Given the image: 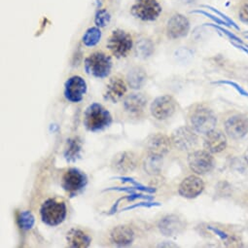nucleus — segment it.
Here are the masks:
<instances>
[{
	"mask_svg": "<svg viewBox=\"0 0 248 248\" xmlns=\"http://www.w3.org/2000/svg\"><path fill=\"white\" fill-rule=\"evenodd\" d=\"M244 158H245L246 162L248 163V148H247V150L245 151V154H244Z\"/></svg>",
	"mask_w": 248,
	"mask_h": 248,
	"instance_id": "e433bc0d",
	"label": "nucleus"
},
{
	"mask_svg": "<svg viewBox=\"0 0 248 248\" xmlns=\"http://www.w3.org/2000/svg\"><path fill=\"white\" fill-rule=\"evenodd\" d=\"M204 189V183L203 181L196 176V175H190L186 177L181 184L179 185V195L186 199H194L202 194V192Z\"/></svg>",
	"mask_w": 248,
	"mask_h": 248,
	"instance_id": "dca6fc26",
	"label": "nucleus"
},
{
	"mask_svg": "<svg viewBox=\"0 0 248 248\" xmlns=\"http://www.w3.org/2000/svg\"><path fill=\"white\" fill-rule=\"evenodd\" d=\"M202 8H206V9H208V10L212 11V12H213V13H215L217 16H219L222 20H224L227 24H229L230 26H232V27H233V28H235L236 30H238V29H239V28L235 25V23H234V22H232L229 17H227L225 14H223V13H222V12H220V11H218V10H217V9H215L214 7L209 6V5H202Z\"/></svg>",
	"mask_w": 248,
	"mask_h": 248,
	"instance_id": "c756f323",
	"label": "nucleus"
},
{
	"mask_svg": "<svg viewBox=\"0 0 248 248\" xmlns=\"http://www.w3.org/2000/svg\"><path fill=\"white\" fill-rule=\"evenodd\" d=\"M124 200H128L129 202H133L135 200H145V201H152L153 196L151 195H144V194H140V193H132L129 196L123 197Z\"/></svg>",
	"mask_w": 248,
	"mask_h": 248,
	"instance_id": "2f4dec72",
	"label": "nucleus"
},
{
	"mask_svg": "<svg viewBox=\"0 0 248 248\" xmlns=\"http://www.w3.org/2000/svg\"><path fill=\"white\" fill-rule=\"evenodd\" d=\"M111 21V15L106 9H99L94 15V24L97 28H105Z\"/></svg>",
	"mask_w": 248,
	"mask_h": 248,
	"instance_id": "bb28decb",
	"label": "nucleus"
},
{
	"mask_svg": "<svg viewBox=\"0 0 248 248\" xmlns=\"http://www.w3.org/2000/svg\"><path fill=\"white\" fill-rule=\"evenodd\" d=\"M208 26H210V27H213V28H215V29H217V30H219L220 31H222V32H224L226 35H228L232 40H236V41H239L238 39H237V37L236 36H234L233 34H232L231 32H229L228 31H226V30H224V29H222V28H219V27H216L215 25H208Z\"/></svg>",
	"mask_w": 248,
	"mask_h": 248,
	"instance_id": "f704fd0d",
	"label": "nucleus"
},
{
	"mask_svg": "<svg viewBox=\"0 0 248 248\" xmlns=\"http://www.w3.org/2000/svg\"><path fill=\"white\" fill-rule=\"evenodd\" d=\"M124 200V198H120L116 202H115V204L112 206V208L110 209V211H109V215H111V214H114L116 211H117V209H118V206H119V203H120V202H122Z\"/></svg>",
	"mask_w": 248,
	"mask_h": 248,
	"instance_id": "c9c22d12",
	"label": "nucleus"
},
{
	"mask_svg": "<svg viewBox=\"0 0 248 248\" xmlns=\"http://www.w3.org/2000/svg\"><path fill=\"white\" fill-rule=\"evenodd\" d=\"M161 232L167 236H174L185 230V222L177 215H167L158 225Z\"/></svg>",
	"mask_w": 248,
	"mask_h": 248,
	"instance_id": "f3484780",
	"label": "nucleus"
},
{
	"mask_svg": "<svg viewBox=\"0 0 248 248\" xmlns=\"http://www.w3.org/2000/svg\"><path fill=\"white\" fill-rule=\"evenodd\" d=\"M138 166V157L134 152L125 151L117 154L111 163L112 169L120 173L133 171Z\"/></svg>",
	"mask_w": 248,
	"mask_h": 248,
	"instance_id": "2eb2a0df",
	"label": "nucleus"
},
{
	"mask_svg": "<svg viewBox=\"0 0 248 248\" xmlns=\"http://www.w3.org/2000/svg\"><path fill=\"white\" fill-rule=\"evenodd\" d=\"M127 93V85L119 77H113L106 85L104 92V99L109 100L113 103L119 101Z\"/></svg>",
	"mask_w": 248,
	"mask_h": 248,
	"instance_id": "a211bd4d",
	"label": "nucleus"
},
{
	"mask_svg": "<svg viewBox=\"0 0 248 248\" xmlns=\"http://www.w3.org/2000/svg\"><path fill=\"white\" fill-rule=\"evenodd\" d=\"M87 182L88 179L84 172L77 169H69L62 176V186L66 192L73 195L82 190L87 185Z\"/></svg>",
	"mask_w": 248,
	"mask_h": 248,
	"instance_id": "9b49d317",
	"label": "nucleus"
},
{
	"mask_svg": "<svg viewBox=\"0 0 248 248\" xmlns=\"http://www.w3.org/2000/svg\"><path fill=\"white\" fill-rule=\"evenodd\" d=\"M191 13H192V14H200V15H203V16H205V17H207V18L211 19L212 21H214L215 23H217V24H219V25H224V26H226V25H227V23H226L224 20L219 19L217 16L215 17L214 15H211V14H209V13H207V12L203 11V10H195V11H192Z\"/></svg>",
	"mask_w": 248,
	"mask_h": 248,
	"instance_id": "473e14b6",
	"label": "nucleus"
},
{
	"mask_svg": "<svg viewBox=\"0 0 248 248\" xmlns=\"http://www.w3.org/2000/svg\"><path fill=\"white\" fill-rule=\"evenodd\" d=\"M82 141L79 138H72L67 140L64 150V158L67 163H74L81 157Z\"/></svg>",
	"mask_w": 248,
	"mask_h": 248,
	"instance_id": "5701e85b",
	"label": "nucleus"
},
{
	"mask_svg": "<svg viewBox=\"0 0 248 248\" xmlns=\"http://www.w3.org/2000/svg\"><path fill=\"white\" fill-rule=\"evenodd\" d=\"M171 144V140L169 137L163 134H155L148 138L146 141V149L148 155L163 158L170 152Z\"/></svg>",
	"mask_w": 248,
	"mask_h": 248,
	"instance_id": "f8f14e48",
	"label": "nucleus"
},
{
	"mask_svg": "<svg viewBox=\"0 0 248 248\" xmlns=\"http://www.w3.org/2000/svg\"><path fill=\"white\" fill-rule=\"evenodd\" d=\"M147 105V98L142 93H131L124 101V109L132 115L143 112Z\"/></svg>",
	"mask_w": 248,
	"mask_h": 248,
	"instance_id": "412c9836",
	"label": "nucleus"
},
{
	"mask_svg": "<svg viewBox=\"0 0 248 248\" xmlns=\"http://www.w3.org/2000/svg\"><path fill=\"white\" fill-rule=\"evenodd\" d=\"M161 203L160 202H151L150 201H146V202H140V203H136V204H133V205H129L125 208H123L122 211H128V210H133L135 208H138V207H152V206H160Z\"/></svg>",
	"mask_w": 248,
	"mask_h": 248,
	"instance_id": "7c9ffc66",
	"label": "nucleus"
},
{
	"mask_svg": "<svg viewBox=\"0 0 248 248\" xmlns=\"http://www.w3.org/2000/svg\"><path fill=\"white\" fill-rule=\"evenodd\" d=\"M66 239L68 245L74 248H86L92 242L91 236L79 229H71L66 234Z\"/></svg>",
	"mask_w": 248,
	"mask_h": 248,
	"instance_id": "4be33fe9",
	"label": "nucleus"
},
{
	"mask_svg": "<svg viewBox=\"0 0 248 248\" xmlns=\"http://www.w3.org/2000/svg\"><path fill=\"white\" fill-rule=\"evenodd\" d=\"M106 46L113 56L118 59L126 58L134 47V40L130 33L123 30L113 31L109 36Z\"/></svg>",
	"mask_w": 248,
	"mask_h": 248,
	"instance_id": "20e7f679",
	"label": "nucleus"
},
{
	"mask_svg": "<svg viewBox=\"0 0 248 248\" xmlns=\"http://www.w3.org/2000/svg\"><path fill=\"white\" fill-rule=\"evenodd\" d=\"M161 162H162L161 157L148 155V160L145 163V170H147L148 173L150 174L159 173V170L161 168Z\"/></svg>",
	"mask_w": 248,
	"mask_h": 248,
	"instance_id": "c85d7f7f",
	"label": "nucleus"
},
{
	"mask_svg": "<svg viewBox=\"0 0 248 248\" xmlns=\"http://www.w3.org/2000/svg\"><path fill=\"white\" fill-rule=\"evenodd\" d=\"M84 126L93 133L108 128L112 123V115L99 103H92L84 113Z\"/></svg>",
	"mask_w": 248,
	"mask_h": 248,
	"instance_id": "f257e3e1",
	"label": "nucleus"
},
{
	"mask_svg": "<svg viewBox=\"0 0 248 248\" xmlns=\"http://www.w3.org/2000/svg\"><path fill=\"white\" fill-rule=\"evenodd\" d=\"M239 19L248 25V4H244L240 9H239Z\"/></svg>",
	"mask_w": 248,
	"mask_h": 248,
	"instance_id": "72a5a7b5",
	"label": "nucleus"
},
{
	"mask_svg": "<svg viewBox=\"0 0 248 248\" xmlns=\"http://www.w3.org/2000/svg\"><path fill=\"white\" fill-rule=\"evenodd\" d=\"M112 65L111 58L103 52L93 53L85 60L86 73L98 79H103L109 76Z\"/></svg>",
	"mask_w": 248,
	"mask_h": 248,
	"instance_id": "39448f33",
	"label": "nucleus"
},
{
	"mask_svg": "<svg viewBox=\"0 0 248 248\" xmlns=\"http://www.w3.org/2000/svg\"><path fill=\"white\" fill-rule=\"evenodd\" d=\"M225 130L228 136L233 140L243 138L248 133V118L242 115L230 117L225 123Z\"/></svg>",
	"mask_w": 248,
	"mask_h": 248,
	"instance_id": "4468645a",
	"label": "nucleus"
},
{
	"mask_svg": "<svg viewBox=\"0 0 248 248\" xmlns=\"http://www.w3.org/2000/svg\"><path fill=\"white\" fill-rule=\"evenodd\" d=\"M87 91L88 85L81 76H72L64 83V97L69 102L78 103L82 101Z\"/></svg>",
	"mask_w": 248,
	"mask_h": 248,
	"instance_id": "9d476101",
	"label": "nucleus"
},
{
	"mask_svg": "<svg viewBox=\"0 0 248 248\" xmlns=\"http://www.w3.org/2000/svg\"><path fill=\"white\" fill-rule=\"evenodd\" d=\"M188 164L191 170L197 174H205L214 168V158L211 153L203 150L192 152L188 156Z\"/></svg>",
	"mask_w": 248,
	"mask_h": 248,
	"instance_id": "6e6552de",
	"label": "nucleus"
},
{
	"mask_svg": "<svg viewBox=\"0 0 248 248\" xmlns=\"http://www.w3.org/2000/svg\"><path fill=\"white\" fill-rule=\"evenodd\" d=\"M190 31V23L186 17L181 14H174L168 21L167 34L170 39L185 37Z\"/></svg>",
	"mask_w": 248,
	"mask_h": 248,
	"instance_id": "ddd939ff",
	"label": "nucleus"
},
{
	"mask_svg": "<svg viewBox=\"0 0 248 248\" xmlns=\"http://www.w3.org/2000/svg\"><path fill=\"white\" fill-rule=\"evenodd\" d=\"M146 78V73L140 67L133 68L127 75L128 84L133 89H140L144 85Z\"/></svg>",
	"mask_w": 248,
	"mask_h": 248,
	"instance_id": "b1692460",
	"label": "nucleus"
},
{
	"mask_svg": "<svg viewBox=\"0 0 248 248\" xmlns=\"http://www.w3.org/2000/svg\"><path fill=\"white\" fill-rule=\"evenodd\" d=\"M217 119L209 108L199 105L189 115V125L197 134L207 135L215 129Z\"/></svg>",
	"mask_w": 248,
	"mask_h": 248,
	"instance_id": "f03ea898",
	"label": "nucleus"
},
{
	"mask_svg": "<svg viewBox=\"0 0 248 248\" xmlns=\"http://www.w3.org/2000/svg\"><path fill=\"white\" fill-rule=\"evenodd\" d=\"M105 191H119V192H127L129 194L132 193H136L138 191H141V192H145L148 194H153L156 192L155 188L152 187H138V186H132V187H113V188H107Z\"/></svg>",
	"mask_w": 248,
	"mask_h": 248,
	"instance_id": "cd10ccee",
	"label": "nucleus"
},
{
	"mask_svg": "<svg viewBox=\"0 0 248 248\" xmlns=\"http://www.w3.org/2000/svg\"><path fill=\"white\" fill-rule=\"evenodd\" d=\"M177 104L175 99L170 95H162L157 97L151 104L150 111L157 120H167L176 111Z\"/></svg>",
	"mask_w": 248,
	"mask_h": 248,
	"instance_id": "1a4fd4ad",
	"label": "nucleus"
},
{
	"mask_svg": "<svg viewBox=\"0 0 248 248\" xmlns=\"http://www.w3.org/2000/svg\"><path fill=\"white\" fill-rule=\"evenodd\" d=\"M110 240L118 246H128L134 242L135 232L131 227L120 225L111 231Z\"/></svg>",
	"mask_w": 248,
	"mask_h": 248,
	"instance_id": "6ab92c4d",
	"label": "nucleus"
},
{
	"mask_svg": "<svg viewBox=\"0 0 248 248\" xmlns=\"http://www.w3.org/2000/svg\"><path fill=\"white\" fill-rule=\"evenodd\" d=\"M172 145L181 151L193 150L198 145L197 133L189 127H181L175 130L171 135Z\"/></svg>",
	"mask_w": 248,
	"mask_h": 248,
	"instance_id": "0eeeda50",
	"label": "nucleus"
},
{
	"mask_svg": "<svg viewBox=\"0 0 248 248\" xmlns=\"http://www.w3.org/2000/svg\"><path fill=\"white\" fill-rule=\"evenodd\" d=\"M101 36H102V33L99 28L97 27L90 28L84 33L82 37V42L86 47H89V48L94 47L100 42Z\"/></svg>",
	"mask_w": 248,
	"mask_h": 248,
	"instance_id": "393cba45",
	"label": "nucleus"
},
{
	"mask_svg": "<svg viewBox=\"0 0 248 248\" xmlns=\"http://www.w3.org/2000/svg\"><path fill=\"white\" fill-rule=\"evenodd\" d=\"M227 146L226 136L220 132L213 130L206 135L204 140V148L210 153H219Z\"/></svg>",
	"mask_w": 248,
	"mask_h": 248,
	"instance_id": "aec40b11",
	"label": "nucleus"
},
{
	"mask_svg": "<svg viewBox=\"0 0 248 248\" xmlns=\"http://www.w3.org/2000/svg\"><path fill=\"white\" fill-rule=\"evenodd\" d=\"M34 223H35V218L33 214L29 210L22 211L18 216L19 227L24 231L32 229L34 226Z\"/></svg>",
	"mask_w": 248,
	"mask_h": 248,
	"instance_id": "a878e982",
	"label": "nucleus"
},
{
	"mask_svg": "<svg viewBox=\"0 0 248 248\" xmlns=\"http://www.w3.org/2000/svg\"><path fill=\"white\" fill-rule=\"evenodd\" d=\"M163 8L158 0H136L131 8L132 15L142 22H154L159 19Z\"/></svg>",
	"mask_w": 248,
	"mask_h": 248,
	"instance_id": "423d86ee",
	"label": "nucleus"
},
{
	"mask_svg": "<svg viewBox=\"0 0 248 248\" xmlns=\"http://www.w3.org/2000/svg\"><path fill=\"white\" fill-rule=\"evenodd\" d=\"M67 214L66 204L62 201L56 199L47 200L40 208L42 222L50 227H56L62 224Z\"/></svg>",
	"mask_w": 248,
	"mask_h": 248,
	"instance_id": "7ed1b4c3",
	"label": "nucleus"
}]
</instances>
